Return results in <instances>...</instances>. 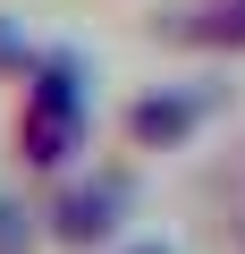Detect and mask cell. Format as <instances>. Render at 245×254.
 <instances>
[{
  "instance_id": "52a82bcc",
  "label": "cell",
  "mask_w": 245,
  "mask_h": 254,
  "mask_svg": "<svg viewBox=\"0 0 245 254\" xmlns=\"http://www.w3.org/2000/svg\"><path fill=\"white\" fill-rule=\"evenodd\" d=\"M34 60H43V34H34L17 9H0V93H17V85L34 76Z\"/></svg>"
},
{
  "instance_id": "3957f363",
  "label": "cell",
  "mask_w": 245,
  "mask_h": 254,
  "mask_svg": "<svg viewBox=\"0 0 245 254\" xmlns=\"http://www.w3.org/2000/svg\"><path fill=\"white\" fill-rule=\"evenodd\" d=\"M220 119H228V76H169V85H136L127 102H118L110 136L136 161H178V153H195L211 136Z\"/></svg>"
},
{
  "instance_id": "5b68a950",
  "label": "cell",
  "mask_w": 245,
  "mask_h": 254,
  "mask_svg": "<svg viewBox=\"0 0 245 254\" xmlns=\"http://www.w3.org/2000/svg\"><path fill=\"white\" fill-rule=\"evenodd\" d=\"M195 229L211 254H245V127L228 136V153L195 170Z\"/></svg>"
},
{
  "instance_id": "8992f818",
  "label": "cell",
  "mask_w": 245,
  "mask_h": 254,
  "mask_svg": "<svg viewBox=\"0 0 245 254\" xmlns=\"http://www.w3.org/2000/svg\"><path fill=\"white\" fill-rule=\"evenodd\" d=\"M0 254H51V229H43V195L26 178L0 187Z\"/></svg>"
},
{
  "instance_id": "277c9868",
  "label": "cell",
  "mask_w": 245,
  "mask_h": 254,
  "mask_svg": "<svg viewBox=\"0 0 245 254\" xmlns=\"http://www.w3.org/2000/svg\"><path fill=\"white\" fill-rule=\"evenodd\" d=\"M136 34L161 43V51L237 68V60H245V0H161V9H144Z\"/></svg>"
},
{
  "instance_id": "7a4b0ae2",
  "label": "cell",
  "mask_w": 245,
  "mask_h": 254,
  "mask_svg": "<svg viewBox=\"0 0 245 254\" xmlns=\"http://www.w3.org/2000/svg\"><path fill=\"white\" fill-rule=\"evenodd\" d=\"M43 195V229H51V254H110L136 237V212H144V161L136 153H101V161H76L68 178L34 187Z\"/></svg>"
},
{
  "instance_id": "6da1fadb",
  "label": "cell",
  "mask_w": 245,
  "mask_h": 254,
  "mask_svg": "<svg viewBox=\"0 0 245 254\" xmlns=\"http://www.w3.org/2000/svg\"><path fill=\"white\" fill-rule=\"evenodd\" d=\"M93 51L85 43H43L34 76L17 85L9 102V136H0V161H9V178L26 187H51L68 178L76 161H93Z\"/></svg>"
},
{
  "instance_id": "ba28073f",
  "label": "cell",
  "mask_w": 245,
  "mask_h": 254,
  "mask_svg": "<svg viewBox=\"0 0 245 254\" xmlns=\"http://www.w3.org/2000/svg\"><path fill=\"white\" fill-rule=\"evenodd\" d=\"M110 254H186V246H178V237H161V229H136L127 246H110Z\"/></svg>"
}]
</instances>
